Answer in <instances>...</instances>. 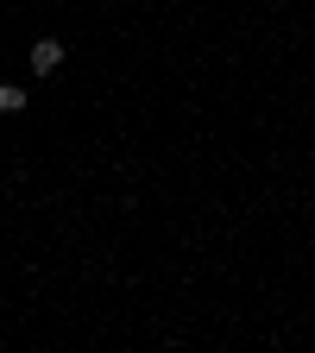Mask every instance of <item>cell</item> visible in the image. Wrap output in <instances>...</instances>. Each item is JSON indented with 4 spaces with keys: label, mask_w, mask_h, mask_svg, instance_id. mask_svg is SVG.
Listing matches in <instances>:
<instances>
[{
    "label": "cell",
    "mask_w": 315,
    "mask_h": 353,
    "mask_svg": "<svg viewBox=\"0 0 315 353\" xmlns=\"http://www.w3.org/2000/svg\"><path fill=\"white\" fill-rule=\"evenodd\" d=\"M26 63H32V76H57L63 70V38H38Z\"/></svg>",
    "instance_id": "cell-1"
},
{
    "label": "cell",
    "mask_w": 315,
    "mask_h": 353,
    "mask_svg": "<svg viewBox=\"0 0 315 353\" xmlns=\"http://www.w3.org/2000/svg\"><path fill=\"white\" fill-rule=\"evenodd\" d=\"M0 114H26V88L19 82H0Z\"/></svg>",
    "instance_id": "cell-2"
}]
</instances>
